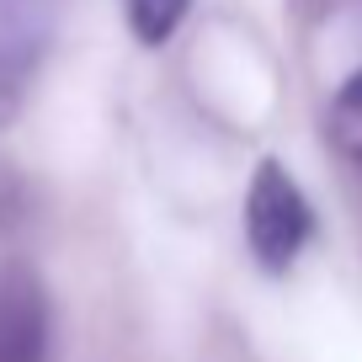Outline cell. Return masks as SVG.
Here are the masks:
<instances>
[{"mask_svg": "<svg viewBox=\"0 0 362 362\" xmlns=\"http://www.w3.org/2000/svg\"><path fill=\"white\" fill-rule=\"evenodd\" d=\"M192 0H123V16H128V33L139 37L144 48H160L176 37V27L187 22Z\"/></svg>", "mask_w": 362, "mask_h": 362, "instance_id": "5", "label": "cell"}, {"mask_svg": "<svg viewBox=\"0 0 362 362\" xmlns=\"http://www.w3.org/2000/svg\"><path fill=\"white\" fill-rule=\"evenodd\" d=\"M325 134L336 144V155H346L351 165H362V69L351 80H341V90L330 96Z\"/></svg>", "mask_w": 362, "mask_h": 362, "instance_id": "4", "label": "cell"}, {"mask_svg": "<svg viewBox=\"0 0 362 362\" xmlns=\"http://www.w3.org/2000/svg\"><path fill=\"white\" fill-rule=\"evenodd\" d=\"M64 16V0H0V69L22 80L54 43V27Z\"/></svg>", "mask_w": 362, "mask_h": 362, "instance_id": "3", "label": "cell"}, {"mask_svg": "<svg viewBox=\"0 0 362 362\" xmlns=\"http://www.w3.org/2000/svg\"><path fill=\"white\" fill-rule=\"evenodd\" d=\"M0 362H48V304L27 272L0 277Z\"/></svg>", "mask_w": 362, "mask_h": 362, "instance_id": "2", "label": "cell"}, {"mask_svg": "<svg viewBox=\"0 0 362 362\" xmlns=\"http://www.w3.org/2000/svg\"><path fill=\"white\" fill-rule=\"evenodd\" d=\"M315 240V208L277 160H261L245 187V245L267 277H283Z\"/></svg>", "mask_w": 362, "mask_h": 362, "instance_id": "1", "label": "cell"}, {"mask_svg": "<svg viewBox=\"0 0 362 362\" xmlns=\"http://www.w3.org/2000/svg\"><path fill=\"white\" fill-rule=\"evenodd\" d=\"M11 112H16V80L6 75V69H0V123H6Z\"/></svg>", "mask_w": 362, "mask_h": 362, "instance_id": "6", "label": "cell"}]
</instances>
